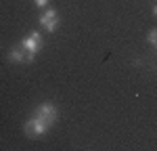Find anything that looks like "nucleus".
Masks as SVG:
<instances>
[{"label": "nucleus", "mask_w": 157, "mask_h": 151, "mask_svg": "<svg viewBox=\"0 0 157 151\" xmlns=\"http://www.w3.org/2000/svg\"><path fill=\"white\" fill-rule=\"evenodd\" d=\"M155 48H157V44H155Z\"/></svg>", "instance_id": "1a4fd4ad"}, {"label": "nucleus", "mask_w": 157, "mask_h": 151, "mask_svg": "<svg viewBox=\"0 0 157 151\" xmlns=\"http://www.w3.org/2000/svg\"><path fill=\"white\" fill-rule=\"evenodd\" d=\"M50 130V126L42 120V118H38L36 113L25 122L23 126V132H25V137H29V138H40V137H44L46 132Z\"/></svg>", "instance_id": "f257e3e1"}, {"label": "nucleus", "mask_w": 157, "mask_h": 151, "mask_svg": "<svg viewBox=\"0 0 157 151\" xmlns=\"http://www.w3.org/2000/svg\"><path fill=\"white\" fill-rule=\"evenodd\" d=\"M34 2H36L40 9H46V6H48V0H34Z\"/></svg>", "instance_id": "0eeeda50"}, {"label": "nucleus", "mask_w": 157, "mask_h": 151, "mask_svg": "<svg viewBox=\"0 0 157 151\" xmlns=\"http://www.w3.org/2000/svg\"><path fill=\"white\" fill-rule=\"evenodd\" d=\"M19 44H21L29 55H34V57H36L38 52L42 50V46H44V40H42V34H40V32H32L29 36L21 38V42H19Z\"/></svg>", "instance_id": "7ed1b4c3"}, {"label": "nucleus", "mask_w": 157, "mask_h": 151, "mask_svg": "<svg viewBox=\"0 0 157 151\" xmlns=\"http://www.w3.org/2000/svg\"><path fill=\"white\" fill-rule=\"evenodd\" d=\"M34 113H36L38 118H42L48 126H52L57 120H59V109H57L55 103H40Z\"/></svg>", "instance_id": "f03ea898"}, {"label": "nucleus", "mask_w": 157, "mask_h": 151, "mask_svg": "<svg viewBox=\"0 0 157 151\" xmlns=\"http://www.w3.org/2000/svg\"><path fill=\"white\" fill-rule=\"evenodd\" d=\"M40 25H42L48 34L57 32V27H59V15H57V11H55V9H46V11L40 15Z\"/></svg>", "instance_id": "20e7f679"}, {"label": "nucleus", "mask_w": 157, "mask_h": 151, "mask_svg": "<svg viewBox=\"0 0 157 151\" xmlns=\"http://www.w3.org/2000/svg\"><path fill=\"white\" fill-rule=\"evenodd\" d=\"M6 57H9V61L15 63V65H23V63H32L34 61V55H29L21 44H19V46H13Z\"/></svg>", "instance_id": "39448f33"}, {"label": "nucleus", "mask_w": 157, "mask_h": 151, "mask_svg": "<svg viewBox=\"0 0 157 151\" xmlns=\"http://www.w3.org/2000/svg\"><path fill=\"white\" fill-rule=\"evenodd\" d=\"M147 42H149V44H153V46L157 44V27H153V29L149 32V36H147Z\"/></svg>", "instance_id": "423d86ee"}, {"label": "nucleus", "mask_w": 157, "mask_h": 151, "mask_svg": "<svg viewBox=\"0 0 157 151\" xmlns=\"http://www.w3.org/2000/svg\"><path fill=\"white\" fill-rule=\"evenodd\" d=\"M153 15H155V17H157V4H155V6H153Z\"/></svg>", "instance_id": "6e6552de"}]
</instances>
